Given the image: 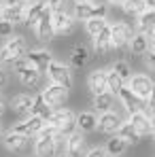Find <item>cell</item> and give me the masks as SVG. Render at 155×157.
Returning <instances> with one entry per match:
<instances>
[{
    "label": "cell",
    "mask_w": 155,
    "mask_h": 157,
    "mask_svg": "<svg viewBox=\"0 0 155 157\" xmlns=\"http://www.w3.org/2000/svg\"><path fill=\"white\" fill-rule=\"evenodd\" d=\"M28 53V45L24 36H9L0 47V66H15Z\"/></svg>",
    "instance_id": "cell-1"
},
{
    "label": "cell",
    "mask_w": 155,
    "mask_h": 157,
    "mask_svg": "<svg viewBox=\"0 0 155 157\" xmlns=\"http://www.w3.org/2000/svg\"><path fill=\"white\" fill-rule=\"evenodd\" d=\"M57 130L45 123V128L34 136V153L36 157H57L55 155V140H57Z\"/></svg>",
    "instance_id": "cell-2"
},
{
    "label": "cell",
    "mask_w": 155,
    "mask_h": 157,
    "mask_svg": "<svg viewBox=\"0 0 155 157\" xmlns=\"http://www.w3.org/2000/svg\"><path fill=\"white\" fill-rule=\"evenodd\" d=\"M47 123L57 130V134H62V136H68V134H72V132H77V115L70 110V108H64V106H60V108H53L51 117L47 119Z\"/></svg>",
    "instance_id": "cell-3"
},
{
    "label": "cell",
    "mask_w": 155,
    "mask_h": 157,
    "mask_svg": "<svg viewBox=\"0 0 155 157\" xmlns=\"http://www.w3.org/2000/svg\"><path fill=\"white\" fill-rule=\"evenodd\" d=\"M72 15L77 21H89L96 17H106L108 6L102 2H87V4H72Z\"/></svg>",
    "instance_id": "cell-4"
},
{
    "label": "cell",
    "mask_w": 155,
    "mask_h": 157,
    "mask_svg": "<svg viewBox=\"0 0 155 157\" xmlns=\"http://www.w3.org/2000/svg\"><path fill=\"white\" fill-rule=\"evenodd\" d=\"M45 75H47L49 81L55 83V85H62V87H66L68 91L72 89V83H75V81H72V70H70V66H66V64L53 59Z\"/></svg>",
    "instance_id": "cell-5"
},
{
    "label": "cell",
    "mask_w": 155,
    "mask_h": 157,
    "mask_svg": "<svg viewBox=\"0 0 155 157\" xmlns=\"http://www.w3.org/2000/svg\"><path fill=\"white\" fill-rule=\"evenodd\" d=\"M15 70H17V77H19V81H21V85H24V87L34 89V87H38V85H41L43 75H41L34 66H30V64H28L26 57H24V59H19V62L15 64Z\"/></svg>",
    "instance_id": "cell-6"
},
{
    "label": "cell",
    "mask_w": 155,
    "mask_h": 157,
    "mask_svg": "<svg viewBox=\"0 0 155 157\" xmlns=\"http://www.w3.org/2000/svg\"><path fill=\"white\" fill-rule=\"evenodd\" d=\"M34 34L41 43H51L55 38V30H53V13L49 9H45V13L41 15V19L34 24Z\"/></svg>",
    "instance_id": "cell-7"
},
{
    "label": "cell",
    "mask_w": 155,
    "mask_h": 157,
    "mask_svg": "<svg viewBox=\"0 0 155 157\" xmlns=\"http://www.w3.org/2000/svg\"><path fill=\"white\" fill-rule=\"evenodd\" d=\"M132 36H134V32H132V28H130L126 21H115V24H110V45H113V49L128 47Z\"/></svg>",
    "instance_id": "cell-8"
},
{
    "label": "cell",
    "mask_w": 155,
    "mask_h": 157,
    "mask_svg": "<svg viewBox=\"0 0 155 157\" xmlns=\"http://www.w3.org/2000/svg\"><path fill=\"white\" fill-rule=\"evenodd\" d=\"M77 24L79 21L75 19L72 11L53 13V30H55V36H68V34H72Z\"/></svg>",
    "instance_id": "cell-9"
},
{
    "label": "cell",
    "mask_w": 155,
    "mask_h": 157,
    "mask_svg": "<svg viewBox=\"0 0 155 157\" xmlns=\"http://www.w3.org/2000/svg\"><path fill=\"white\" fill-rule=\"evenodd\" d=\"M45 119H41V117H36V115H28L24 121H19V123H15L11 130L17 132V134H21V136H26V138H34L38 132L45 128Z\"/></svg>",
    "instance_id": "cell-10"
},
{
    "label": "cell",
    "mask_w": 155,
    "mask_h": 157,
    "mask_svg": "<svg viewBox=\"0 0 155 157\" xmlns=\"http://www.w3.org/2000/svg\"><path fill=\"white\" fill-rule=\"evenodd\" d=\"M41 96L45 98V102L51 106V108H60V106L68 100V89L62 87V85L49 83L45 89H41Z\"/></svg>",
    "instance_id": "cell-11"
},
{
    "label": "cell",
    "mask_w": 155,
    "mask_h": 157,
    "mask_svg": "<svg viewBox=\"0 0 155 157\" xmlns=\"http://www.w3.org/2000/svg\"><path fill=\"white\" fill-rule=\"evenodd\" d=\"M153 78L149 77V75H142V72H138V75H132L130 78L128 87L140 98V100H145L147 102V98H149V94H151V89H153Z\"/></svg>",
    "instance_id": "cell-12"
},
{
    "label": "cell",
    "mask_w": 155,
    "mask_h": 157,
    "mask_svg": "<svg viewBox=\"0 0 155 157\" xmlns=\"http://www.w3.org/2000/svg\"><path fill=\"white\" fill-rule=\"evenodd\" d=\"M117 98H119V102H121V106L128 110L130 115L132 113H138V110H145L147 108V102L145 100H140L132 89H130L128 85H123L121 89H119V94H117Z\"/></svg>",
    "instance_id": "cell-13"
},
{
    "label": "cell",
    "mask_w": 155,
    "mask_h": 157,
    "mask_svg": "<svg viewBox=\"0 0 155 157\" xmlns=\"http://www.w3.org/2000/svg\"><path fill=\"white\" fill-rule=\"evenodd\" d=\"M26 59H28V64L34 66L41 75H45L49 64L53 62V53L49 49H32V51L26 53Z\"/></svg>",
    "instance_id": "cell-14"
},
{
    "label": "cell",
    "mask_w": 155,
    "mask_h": 157,
    "mask_svg": "<svg viewBox=\"0 0 155 157\" xmlns=\"http://www.w3.org/2000/svg\"><path fill=\"white\" fill-rule=\"evenodd\" d=\"M0 19H4V21H9L13 26H21L26 21V6H21V4H4Z\"/></svg>",
    "instance_id": "cell-15"
},
{
    "label": "cell",
    "mask_w": 155,
    "mask_h": 157,
    "mask_svg": "<svg viewBox=\"0 0 155 157\" xmlns=\"http://www.w3.org/2000/svg\"><path fill=\"white\" fill-rule=\"evenodd\" d=\"M119 125H121V119H119L117 113H113V110H108V113H100V117H98V130H100V132L115 136L117 130H119Z\"/></svg>",
    "instance_id": "cell-16"
},
{
    "label": "cell",
    "mask_w": 155,
    "mask_h": 157,
    "mask_svg": "<svg viewBox=\"0 0 155 157\" xmlns=\"http://www.w3.org/2000/svg\"><path fill=\"white\" fill-rule=\"evenodd\" d=\"M138 32L145 34L147 38H153L155 36V6L153 9H147L145 13L138 15Z\"/></svg>",
    "instance_id": "cell-17"
},
{
    "label": "cell",
    "mask_w": 155,
    "mask_h": 157,
    "mask_svg": "<svg viewBox=\"0 0 155 157\" xmlns=\"http://www.w3.org/2000/svg\"><path fill=\"white\" fill-rule=\"evenodd\" d=\"M87 87H89L91 96H100L104 91H108L106 89V70H98V68L91 70L87 77Z\"/></svg>",
    "instance_id": "cell-18"
},
{
    "label": "cell",
    "mask_w": 155,
    "mask_h": 157,
    "mask_svg": "<svg viewBox=\"0 0 155 157\" xmlns=\"http://www.w3.org/2000/svg\"><path fill=\"white\" fill-rule=\"evenodd\" d=\"M132 123V128L138 132L140 136H149L151 134V121H149V115L145 110H138V113H132L128 119Z\"/></svg>",
    "instance_id": "cell-19"
},
{
    "label": "cell",
    "mask_w": 155,
    "mask_h": 157,
    "mask_svg": "<svg viewBox=\"0 0 155 157\" xmlns=\"http://www.w3.org/2000/svg\"><path fill=\"white\" fill-rule=\"evenodd\" d=\"M83 147H85V138H83V134L79 130L66 136V153L70 157H81Z\"/></svg>",
    "instance_id": "cell-20"
},
{
    "label": "cell",
    "mask_w": 155,
    "mask_h": 157,
    "mask_svg": "<svg viewBox=\"0 0 155 157\" xmlns=\"http://www.w3.org/2000/svg\"><path fill=\"white\" fill-rule=\"evenodd\" d=\"M45 9H47V4H45V0H34V2H30L26 6V24L28 28H34V24L41 19V15L45 13Z\"/></svg>",
    "instance_id": "cell-21"
},
{
    "label": "cell",
    "mask_w": 155,
    "mask_h": 157,
    "mask_svg": "<svg viewBox=\"0 0 155 157\" xmlns=\"http://www.w3.org/2000/svg\"><path fill=\"white\" fill-rule=\"evenodd\" d=\"M32 98L34 96H30V94H17V96H13V100H11V110L13 113H17V115H30L32 113Z\"/></svg>",
    "instance_id": "cell-22"
},
{
    "label": "cell",
    "mask_w": 155,
    "mask_h": 157,
    "mask_svg": "<svg viewBox=\"0 0 155 157\" xmlns=\"http://www.w3.org/2000/svg\"><path fill=\"white\" fill-rule=\"evenodd\" d=\"M2 144H4L9 151H21V149H26L28 138L21 136V134H17V132L9 130L4 136H2Z\"/></svg>",
    "instance_id": "cell-23"
},
{
    "label": "cell",
    "mask_w": 155,
    "mask_h": 157,
    "mask_svg": "<svg viewBox=\"0 0 155 157\" xmlns=\"http://www.w3.org/2000/svg\"><path fill=\"white\" fill-rule=\"evenodd\" d=\"M96 128H98V117H96V113L85 110V113H79L77 115V130L81 132V134L94 132Z\"/></svg>",
    "instance_id": "cell-24"
},
{
    "label": "cell",
    "mask_w": 155,
    "mask_h": 157,
    "mask_svg": "<svg viewBox=\"0 0 155 157\" xmlns=\"http://www.w3.org/2000/svg\"><path fill=\"white\" fill-rule=\"evenodd\" d=\"M91 45H94V49L98 53H108L113 49V45H110V24L104 28L100 34H96L91 38Z\"/></svg>",
    "instance_id": "cell-25"
},
{
    "label": "cell",
    "mask_w": 155,
    "mask_h": 157,
    "mask_svg": "<svg viewBox=\"0 0 155 157\" xmlns=\"http://www.w3.org/2000/svg\"><path fill=\"white\" fill-rule=\"evenodd\" d=\"M51 113H53V108L45 102V98H43L41 91H38V94L32 98V113H30V115H36V117H41V119L47 121V119L51 117Z\"/></svg>",
    "instance_id": "cell-26"
},
{
    "label": "cell",
    "mask_w": 155,
    "mask_h": 157,
    "mask_svg": "<svg viewBox=\"0 0 155 157\" xmlns=\"http://www.w3.org/2000/svg\"><path fill=\"white\" fill-rule=\"evenodd\" d=\"M89 57H91V53H89V49L85 45H75L72 51H70V64L75 68H83L89 62Z\"/></svg>",
    "instance_id": "cell-27"
},
{
    "label": "cell",
    "mask_w": 155,
    "mask_h": 157,
    "mask_svg": "<svg viewBox=\"0 0 155 157\" xmlns=\"http://www.w3.org/2000/svg\"><path fill=\"white\" fill-rule=\"evenodd\" d=\"M115 136H119L126 144H138V140H140V134L132 128L130 121H121V125H119V130H117Z\"/></svg>",
    "instance_id": "cell-28"
},
{
    "label": "cell",
    "mask_w": 155,
    "mask_h": 157,
    "mask_svg": "<svg viewBox=\"0 0 155 157\" xmlns=\"http://www.w3.org/2000/svg\"><path fill=\"white\" fill-rule=\"evenodd\" d=\"M130 51L134 53V55H145V53L149 51V38L145 36V34H134L132 38H130Z\"/></svg>",
    "instance_id": "cell-29"
},
{
    "label": "cell",
    "mask_w": 155,
    "mask_h": 157,
    "mask_svg": "<svg viewBox=\"0 0 155 157\" xmlns=\"http://www.w3.org/2000/svg\"><path fill=\"white\" fill-rule=\"evenodd\" d=\"M91 106H94L98 113H108V110L115 106V96L108 94V91H104V94H100V96H94Z\"/></svg>",
    "instance_id": "cell-30"
},
{
    "label": "cell",
    "mask_w": 155,
    "mask_h": 157,
    "mask_svg": "<svg viewBox=\"0 0 155 157\" xmlns=\"http://www.w3.org/2000/svg\"><path fill=\"white\" fill-rule=\"evenodd\" d=\"M121 9H123L128 15H132V17H138V15L145 13L149 6H147V0H123Z\"/></svg>",
    "instance_id": "cell-31"
},
{
    "label": "cell",
    "mask_w": 155,
    "mask_h": 157,
    "mask_svg": "<svg viewBox=\"0 0 155 157\" xmlns=\"http://www.w3.org/2000/svg\"><path fill=\"white\" fill-rule=\"evenodd\" d=\"M126 149H128V144H126L119 136H113L110 140H106V147H104L106 155H115V157H119Z\"/></svg>",
    "instance_id": "cell-32"
},
{
    "label": "cell",
    "mask_w": 155,
    "mask_h": 157,
    "mask_svg": "<svg viewBox=\"0 0 155 157\" xmlns=\"http://www.w3.org/2000/svg\"><path fill=\"white\" fill-rule=\"evenodd\" d=\"M106 26H108V19H106V17H96V19L85 21V32L94 38V36H96V34H100Z\"/></svg>",
    "instance_id": "cell-33"
},
{
    "label": "cell",
    "mask_w": 155,
    "mask_h": 157,
    "mask_svg": "<svg viewBox=\"0 0 155 157\" xmlns=\"http://www.w3.org/2000/svg\"><path fill=\"white\" fill-rule=\"evenodd\" d=\"M121 87H123V81L113 72V68H108L106 70V89H108V94H113L117 98V94H119Z\"/></svg>",
    "instance_id": "cell-34"
},
{
    "label": "cell",
    "mask_w": 155,
    "mask_h": 157,
    "mask_svg": "<svg viewBox=\"0 0 155 157\" xmlns=\"http://www.w3.org/2000/svg\"><path fill=\"white\" fill-rule=\"evenodd\" d=\"M110 68H113V72H115L117 77L123 81V85H128L130 78H132V68H130L128 62H123V59H121V62H115Z\"/></svg>",
    "instance_id": "cell-35"
},
{
    "label": "cell",
    "mask_w": 155,
    "mask_h": 157,
    "mask_svg": "<svg viewBox=\"0 0 155 157\" xmlns=\"http://www.w3.org/2000/svg\"><path fill=\"white\" fill-rule=\"evenodd\" d=\"M45 4H47V9L51 13H64V11H70L72 9L70 0H45Z\"/></svg>",
    "instance_id": "cell-36"
},
{
    "label": "cell",
    "mask_w": 155,
    "mask_h": 157,
    "mask_svg": "<svg viewBox=\"0 0 155 157\" xmlns=\"http://www.w3.org/2000/svg\"><path fill=\"white\" fill-rule=\"evenodd\" d=\"M13 30H15L13 24H9V21L0 19V38H9V36H13Z\"/></svg>",
    "instance_id": "cell-37"
},
{
    "label": "cell",
    "mask_w": 155,
    "mask_h": 157,
    "mask_svg": "<svg viewBox=\"0 0 155 157\" xmlns=\"http://www.w3.org/2000/svg\"><path fill=\"white\" fill-rule=\"evenodd\" d=\"M85 157H108V155H106V151H104L102 147H94V149H89L85 153Z\"/></svg>",
    "instance_id": "cell-38"
},
{
    "label": "cell",
    "mask_w": 155,
    "mask_h": 157,
    "mask_svg": "<svg viewBox=\"0 0 155 157\" xmlns=\"http://www.w3.org/2000/svg\"><path fill=\"white\" fill-rule=\"evenodd\" d=\"M147 106H149V110H151V113H155V83H153V89H151L149 98H147Z\"/></svg>",
    "instance_id": "cell-39"
},
{
    "label": "cell",
    "mask_w": 155,
    "mask_h": 157,
    "mask_svg": "<svg viewBox=\"0 0 155 157\" xmlns=\"http://www.w3.org/2000/svg\"><path fill=\"white\" fill-rule=\"evenodd\" d=\"M145 64H147V68H149V70H153V72H155V53L153 51L145 57Z\"/></svg>",
    "instance_id": "cell-40"
},
{
    "label": "cell",
    "mask_w": 155,
    "mask_h": 157,
    "mask_svg": "<svg viewBox=\"0 0 155 157\" xmlns=\"http://www.w3.org/2000/svg\"><path fill=\"white\" fill-rule=\"evenodd\" d=\"M6 83H9V75H6L4 66H0V89H2V87H6Z\"/></svg>",
    "instance_id": "cell-41"
},
{
    "label": "cell",
    "mask_w": 155,
    "mask_h": 157,
    "mask_svg": "<svg viewBox=\"0 0 155 157\" xmlns=\"http://www.w3.org/2000/svg\"><path fill=\"white\" fill-rule=\"evenodd\" d=\"M4 4H21V6H28L30 2H34V0H2Z\"/></svg>",
    "instance_id": "cell-42"
},
{
    "label": "cell",
    "mask_w": 155,
    "mask_h": 157,
    "mask_svg": "<svg viewBox=\"0 0 155 157\" xmlns=\"http://www.w3.org/2000/svg\"><path fill=\"white\" fill-rule=\"evenodd\" d=\"M4 110H6V102H4V98H2V94H0V117L4 115Z\"/></svg>",
    "instance_id": "cell-43"
},
{
    "label": "cell",
    "mask_w": 155,
    "mask_h": 157,
    "mask_svg": "<svg viewBox=\"0 0 155 157\" xmlns=\"http://www.w3.org/2000/svg\"><path fill=\"white\" fill-rule=\"evenodd\" d=\"M149 121H151V134H155V113L149 117Z\"/></svg>",
    "instance_id": "cell-44"
},
{
    "label": "cell",
    "mask_w": 155,
    "mask_h": 157,
    "mask_svg": "<svg viewBox=\"0 0 155 157\" xmlns=\"http://www.w3.org/2000/svg\"><path fill=\"white\" fill-rule=\"evenodd\" d=\"M75 4H87V2H98V0H72Z\"/></svg>",
    "instance_id": "cell-45"
},
{
    "label": "cell",
    "mask_w": 155,
    "mask_h": 157,
    "mask_svg": "<svg viewBox=\"0 0 155 157\" xmlns=\"http://www.w3.org/2000/svg\"><path fill=\"white\" fill-rule=\"evenodd\" d=\"M149 47H151V51L155 53V36H153V38H149Z\"/></svg>",
    "instance_id": "cell-46"
},
{
    "label": "cell",
    "mask_w": 155,
    "mask_h": 157,
    "mask_svg": "<svg viewBox=\"0 0 155 157\" xmlns=\"http://www.w3.org/2000/svg\"><path fill=\"white\" fill-rule=\"evenodd\" d=\"M108 4H119V6H121V4H123V0H108Z\"/></svg>",
    "instance_id": "cell-47"
},
{
    "label": "cell",
    "mask_w": 155,
    "mask_h": 157,
    "mask_svg": "<svg viewBox=\"0 0 155 157\" xmlns=\"http://www.w3.org/2000/svg\"><path fill=\"white\" fill-rule=\"evenodd\" d=\"M147 6H149V9H153V6H155V0H147Z\"/></svg>",
    "instance_id": "cell-48"
},
{
    "label": "cell",
    "mask_w": 155,
    "mask_h": 157,
    "mask_svg": "<svg viewBox=\"0 0 155 157\" xmlns=\"http://www.w3.org/2000/svg\"><path fill=\"white\" fill-rule=\"evenodd\" d=\"M2 9H4V2L0 0V15H2Z\"/></svg>",
    "instance_id": "cell-49"
},
{
    "label": "cell",
    "mask_w": 155,
    "mask_h": 157,
    "mask_svg": "<svg viewBox=\"0 0 155 157\" xmlns=\"http://www.w3.org/2000/svg\"><path fill=\"white\" fill-rule=\"evenodd\" d=\"M60 157H70V155H68V153H64V155H60Z\"/></svg>",
    "instance_id": "cell-50"
},
{
    "label": "cell",
    "mask_w": 155,
    "mask_h": 157,
    "mask_svg": "<svg viewBox=\"0 0 155 157\" xmlns=\"http://www.w3.org/2000/svg\"><path fill=\"white\" fill-rule=\"evenodd\" d=\"M108 157H115V155H108Z\"/></svg>",
    "instance_id": "cell-51"
}]
</instances>
